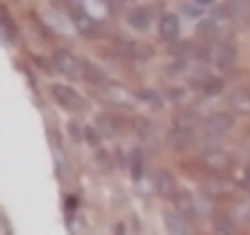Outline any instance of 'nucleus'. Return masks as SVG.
<instances>
[{"label":"nucleus","mask_w":250,"mask_h":235,"mask_svg":"<svg viewBox=\"0 0 250 235\" xmlns=\"http://www.w3.org/2000/svg\"><path fill=\"white\" fill-rule=\"evenodd\" d=\"M54 69L69 78H83L86 61H81L76 54H71L66 49H59V52H54Z\"/></svg>","instance_id":"obj_1"},{"label":"nucleus","mask_w":250,"mask_h":235,"mask_svg":"<svg viewBox=\"0 0 250 235\" xmlns=\"http://www.w3.org/2000/svg\"><path fill=\"white\" fill-rule=\"evenodd\" d=\"M213 3H216V0H196V5H201V8H208Z\"/></svg>","instance_id":"obj_24"},{"label":"nucleus","mask_w":250,"mask_h":235,"mask_svg":"<svg viewBox=\"0 0 250 235\" xmlns=\"http://www.w3.org/2000/svg\"><path fill=\"white\" fill-rule=\"evenodd\" d=\"M83 78H88V81L96 83V86H103V74L96 71L93 64H88V61H86V69H83Z\"/></svg>","instance_id":"obj_20"},{"label":"nucleus","mask_w":250,"mask_h":235,"mask_svg":"<svg viewBox=\"0 0 250 235\" xmlns=\"http://www.w3.org/2000/svg\"><path fill=\"white\" fill-rule=\"evenodd\" d=\"M206 96H218L223 91V78H206V83L201 86Z\"/></svg>","instance_id":"obj_18"},{"label":"nucleus","mask_w":250,"mask_h":235,"mask_svg":"<svg viewBox=\"0 0 250 235\" xmlns=\"http://www.w3.org/2000/svg\"><path fill=\"white\" fill-rule=\"evenodd\" d=\"M103 93L110 103L120 105V108H135V96L130 91H125L118 83H103Z\"/></svg>","instance_id":"obj_6"},{"label":"nucleus","mask_w":250,"mask_h":235,"mask_svg":"<svg viewBox=\"0 0 250 235\" xmlns=\"http://www.w3.org/2000/svg\"><path fill=\"white\" fill-rule=\"evenodd\" d=\"M160 37L167 39V42H174L179 37V20H177V15H172V13L162 15V20H160Z\"/></svg>","instance_id":"obj_9"},{"label":"nucleus","mask_w":250,"mask_h":235,"mask_svg":"<svg viewBox=\"0 0 250 235\" xmlns=\"http://www.w3.org/2000/svg\"><path fill=\"white\" fill-rule=\"evenodd\" d=\"M187 215L182 211H167L165 213V223H167V230L169 233H191V225L184 223Z\"/></svg>","instance_id":"obj_10"},{"label":"nucleus","mask_w":250,"mask_h":235,"mask_svg":"<svg viewBox=\"0 0 250 235\" xmlns=\"http://www.w3.org/2000/svg\"><path fill=\"white\" fill-rule=\"evenodd\" d=\"M130 172H133V179L138 181L140 179V174H143V155L135 150V152H130Z\"/></svg>","instance_id":"obj_19"},{"label":"nucleus","mask_w":250,"mask_h":235,"mask_svg":"<svg viewBox=\"0 0 250 235\" xmlns=\"http://www.w3.org/2000/svg\"><path fill=\"white\" fill-rule=\"evenodd\" d=\"M128 22L135 27V30H147L150 27V10L147 8H138L128 15Z\"/></svg>","instance_id":"obj_14"},{"label":"nucleus","mask_w":250,"mask_h":235,"mask_svg":"<svg viewBox=\"0 0 250 235\" xmlns=\"http://www.w3.org/2000/svg\"><path fill=\"white\" fill-rule=\"evenodd\" d=\"M76 22H79L76 27H79L81 32H86V35H96V32L101 30V27L96 25V20H91V18L83 15V13H76Z\"/></svg>","instance_id":"obj_16"},{"label":"nucleus","mask_w":250,"mask_h":235,"mask_svg":"<svg viewBox=\"0 0 250 235\" xmlns=\"http://www.w3.org/2000/svg\"><path fill=\"white\" fill-rule=\"evenodd\" d=\"M140 98L150 100V105H152V108H162V98H160L157 93H152V91H143V93H140Z\"/></svg>","instance_id":"obj_23"},{"label":"nucleus","mask_w":250,"mask_h":235,"mask_svg":"<svg viewBox=\"0 0 250 235\" xmlns=\"http://www.w3.org/2000/svg\"><path fill=\"white\" fill-rule=\"evenodd\" d=\"M243 186L250 189V167H248V172H245V176H243Z\"/></svg>","instance_id":"obj_25"},{"label":"nucleus","mask_w":250,"mask_h":235,"mask_svg":"<svg viewBox=\"0 0 250 235\" xmlns=\"http://www.w3.org/2000/svg\"><path fill=\"white\" fill-rule=\"evenodd\" d=\"M125 52H128L130 57H138V59H150L152 57L150 47H143V44H135V42H125Z\"/></svg>","instance_id":"obj_17"},{"label":"nucleus","mask_w":250,"mask_h":235,"mask_svg":"<svg viewBox=\"0 0 250 235\" xmlns=\"http://www.w3.org/2000/svg\"><path fill=\"white\" fill-rule=\"evenodd\" d=\"M3 27H5V37L15 39V25H13V18H10L8 8H3Z\"/></svg>","instance_id":"obj_22"},{"label":"nucleus","mask_w":250,"mask_h":235,"mask_svg":"<svg viewBox=\"0 0 250 235\" xmlns=\"http://www.w3.org/2000/svg\"><path fill=\"white\" fill-rule=\"evenodd\" d=\"M71 135L79 140V137H81V130H76V125H71Z\"/></svg>","instance_id":"obj_26"},{"label":"nucleus","mask_w":250,"mask_h":235,"mask_svg":"<svg viewBox=\"0 0 250 235\" xmlns=\"http://www.w3.org/2000/svg\"><path fill=\"white\" fill-rule=\"evenodd\" d=\"M191 137H194V128H184V125H177L172 133H169V137H167V142L172 145V147H187L189 142H191Z\"/></svg>","instance_id":"obj_11"},{"label":"nucleus","mask_w":250,"mask_h":235,"mask_svg":"<svg viewBox=\"0 0 250 235\" xmlns=\"http://www.w3.org/2000/svg\"><path fill=\"white\" fill-rule=\"evenodd\" d=\"M233 128V118L228 115V113H213V115H208L206 120H204V130L213 137H221V135H226L228 130Z\"/></svg>","instance_id":"obj_5"},{"label":"nucleus","mask_w":250,"mask_h":235,"mask_svg":"<svg viewBox=\"0 0 250 235\" xmlns=\"http://www.w3.org/2000/svg\"><path fill=\"white\" fill-rule=\"evenodd\" d=\"M230 108L238 113V115H250V91L248 88H235L228 98Z\"/></svg>","instance_id":"obj_8"},{"label":"nucleus","mask_w":250,"mask_h":235,"mask_svg":"<svg viewBox=\"0 0 250 235\" xmlns=\"http://www.w3.org/2000/svg\"><path fill=\"white\" fill-rule=\"evenodd\" d=\"M211 61H213L218 69L230 71V69H235V64H238V52H235V47L228 44V42H216V44L211 47Z\"/></svg>","instance_id":"obj_3"},{"label":"nucleus","mask_w":250,"mask_h":235,"mask_svg":"<svg viewBox=\"0 0 250 235\" xmlns=\"http://www.w3.org/2000/svg\"><path fill=\"white\" fill-rule=\"evenodd\" d=\"M228 10H230V15H233V20H235V22H238V13L248 15V5H245V0H230Z\"/></svg>","instance_id":"obj_21"},{"label":"nucleus","mask_w":250,"mask_h":235,"mask_svg":"<svg viewBox=\"0 0 250 235\" xmlns=\"http://www.w3.org/2000/svg\"><path fill=\"white\" fill-rule=\"evenodd\" d=\"M155 189H157V194H160V196H165V198L177 196V181H174L172 172L160 169V172L155 174Z\"/></svg>","instance_id":"obj_7"},{"label":"nucleus","mask_w":250,"mask_h":235,"mask_svg":"<svg viewBox=\"0 0 250 235\" xmlns=\"http://www.w3.org/2000/svg\"><path fill=\"white\" fill-rule=\"evenodd\" d=\"M174 198H177V211H182L187 218H191L196 213V203H194V198H191L189 191H177Z\"/></svg>","instance_id":"obj_13"},{"label":"nucleus","mask_w":250,"mask_h":235,"mask_svg":"<svg viewBox=\"0 0 250 235\" xmlns=\"http://www.w3.org/2000/svg\"><path fill=\"white\" fill-rule=\"evenodd\" d=\"M52 96L57 98V103L62 105V108H66V110H71V113H83L86 108H88V103H86V98L79 93V91H74V88H69V86H52Z\"/></svg>","instance_id":"obj_2"},{"label":"nucleus","mask_w":250,"mask_h":235,"mask_svg":"<svg viewBox=\"0 0 250 235\" xmlns=\"http://www.w3.org/2000/svg\"><path fill=\"white\" fill-rule=\"evenodd\" d=\"M213 230L216 233H235V220L226 213H218L213 218Z\"/></svg>","instance_id":"obj_15"},{"label":"nucleus","mask_w":250,"mask_h":235,"mask_svg":"<svg viewBox=\"0 0 250 235\" xmlns=\"http://www.w3.org/2000/svg\"><path fill=\"white\" fill-rule=\"evenodd\" d=\"M96 133L101 137H115L118 135V123L113 120L110 115H98L96 118Z\"/></svg>","instance_id":"obj_12"},{"label":"nucleus","mask_w":250,"mask_h":235,"mask_svg":"<svg viewBox=\"0 0 250 235\" xmlns=\"http://www.w3.org/2000/svg\"><path fill=\"white\" fill-rule=\"evenodd\" d=\"M201 162H204V167H206L208 172H213V174H223V172H228V169L233 167V157H230L228 152H223V150H208V152L201 157Z\"/></svg>","instance_id":"obj_4"}]
</instances>
